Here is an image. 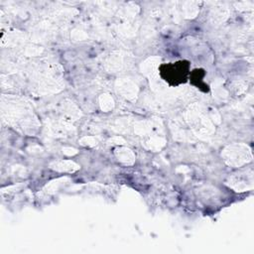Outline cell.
<instances>
[{
  "mask_svg": "<svg viewBox=\"0 0 254 254\" xmlns=\"http://www.w3.org/2000/svg\"><path fill=\"white\" fill-rule=\"evenodd\" d=\"M190 72V62L186 60L163 64L159 66L161 77L171 86H178L186 83L189 79Z\"/></svg>",
  "mask_w": 254,
  "mask_h": 254,
  "instance_id": "cell-1",
  "label": "cell"
},
{
  "mask_svg": "<svg viewBox=\"0 0 254 254\" xmlns=\"http://www.w3.org/2000/svg\"><path fill=\"white\" fill-rule=\"evenodd\" d=\"M205 75V71L201 68H194L190 72L189 79L191 84H193L196 88H199L203 92L209 91V86L203 81V77Z\"/></svg>",
  "mask_w": 254,
  "mask_h": 254,
  "instance_id": "cell-2",
  "label": "cell"
}]
</instances>
